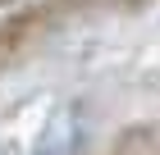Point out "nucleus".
I'll use <instances>...</instances> for the list:
<instances>
[{
	"label": "nucleus",
	"mask_w": 160,
	"mask_h": 155,
	"mask_svg": "<svg viewBox=\"0 0 160 155\" xmlns=\"http://www.w3.org/2000/svg\"><path fill=\"white\" fill-rule=\"evenodd\" d=\"M156 146H160V137H156V128H128V132H119V142H114V155H156Z\"/></svg>",
	"instance_id": "f257e3e1"
},
{
	"label": "nucleus",
	"mask_w": 160,
	"mask_h": 155,
	"mask_svg": "<svg viewBox=\"0 0 160 155\" xmlns=\"http://www.w3.org/2000/svg\"><path fill=\"white\" fill-rule=\"evenodd\" d=\"M151 5H156V0H119L123 14H142V9H151Z\"/></svg>",
	"instance_id": "f03ea898"
},
{
	"label": "nucleus",
	"mask_w": 160,
	"mask_h": 155,
	"mask_svg": "<svg viewBox=\"0 0 160 155\" xmlns=\"http://www.w3.org/2000/svg\"><path fill=\"white\" fill-rule=\"evenodd\" d=\"M37 155H73V151H64V146H41Z\"/></svg>",
	"instance_id": "7ed1b4c3"
},
{
	"label": "nucleus",
	"mask_w": 160,
	"mask_h": 155,
	"mask_svg": "<svg viewBox=\"0 0 160 155\" xmlns=\"http://www.w3.org/2000/svg\"><path fill=\"white\" fill-rule=\"evenodd\" d=\"M0 155H5V142H0Z\"/></svg>",
	"instance_id": "20e7f679"
}]
</instances>
